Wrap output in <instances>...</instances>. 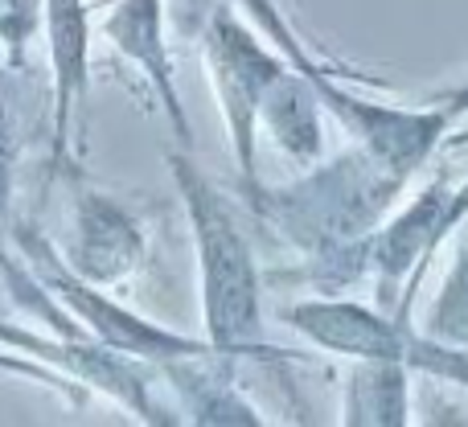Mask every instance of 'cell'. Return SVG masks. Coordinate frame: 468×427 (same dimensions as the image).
I'll return each instance as SVG.
<instances>
[{"instance_id": "cell-13", "label": "cell", "mask_w": 468, "mask_h": 427, "mask_svg": "<svg viewBox=\"0 0 468 427\" xmlns=\"http://www.w3.org/2000/svg\"><path fill=\"white\" fill-rule=\"evenodd\" d=\"M423 333L440 341H456V346H468V230L456 247V263L448 272L444 288H440L436 304H431L428 321H423Z\"/></svg>"}, {"instance_id": "cell-17", "label": "cell", "mask_w": 468, "mask_h": 427, "mask_svg": "<svg viewBox=\"0 0 468 427\" xmlns=\"http://www.w3.org/2000/svg\"><path fill=\"white\" fill-rule=\"evenodd\" d=\"M448 148H452V153H456V148H468V128L456 132V136H448Z\"/></svg>"}, {"instance_id": "cell-11", "label": "cell", "mask_w": 468, "mask_h": 427, "mask_svg": "<svg viewBox=\"0 0 468 427\" xmlns=\"http://www.w3.org/2000/svg\"><path fill=\"white\" fill-rule=\"evenodd\" d=\"M321 95L300 70H283L275 87L267 91L263 107H259V128L275 140L283 156L300 165H316L324 156V123H321Z\"/></svg>"}, {"instance_id": "cell-10", "label": "cell", "mask_w": 468, "mask_h": 427, "mask_svg": "<svg viewBox=\"0 0 468 427\" xmlns=\"http://www.w3.org/2000/svg\"><path fill=\"white\" fill-rule=\"evenodd\" d=\"M99 33L128 62H136L144 70V79L153 82L165 120H169L173 136H177V148L194 144V128H189L186 103H181L177 91V70H173V54L169 41H165V0H115V8L99 25Z\"/></svg>"}, {"instance_id": "cell-16", "label": "cell", "mask_w": 468, "mask_h": 427, "mask_svg": "<svg viewBox=\"0 0 468 427\" xmlns=\"http://www.w3.org/2000/svg\"><path fill=\"white\" fill-rule=\"evenodd\" d=\"M428 103L440 107L448 120H461V115H468V82H456V87H448V91H436Z\"/></svg>"}, {"instance_id": "cell-7", "label": "cell", "mask_w": 468, "mask_h": 427, "mask_svg": "<svg viewBox=\"0 0 468 427\" xmlns=\"http://www.w3.org/2000/svg\"><path fill=\"white\" fill-rule=\"evenodd\" d=\"M0 341L13 346L16 354H33L37 362H46L49 370L74 379L79 387L95 390V395H107L112 403H120L128 415H136L140 423L153 427H169L181 423V411L169 403H161L153 390V362H140V358L123 354V349L103 346L90 333H70V337H41V333H29L21 325H5L0 321Z\"/></svg>"}, {"instance_id": "cell-14", "label": "cell", "mask_w": 468, "mask_h": 427, "mask_svg": "<svg viewBox=\"0 0 468 427\" xmlns=\"http://www.w3.org/2000/svg\"><path fill=\"white\" fill-rule=\"evenodd\" d=\"M13 189H16V136H13V115L0 103V230L13 226Z\"/></svg>"}, {"instance_id": "cell-15", "label": "cell", "mask_w": 468, "mask_h": 427, "mask_svg": "<svg viewBox=\"0 0 468 427\" xmlns=\"http://www.w3.org/2000/svg\"><path fill=\"white\" fill-rule=\"evenodd\" d=\"M33 33V8L29 0H0V41L8 49H21L25 37Z\"/></svg>"}, {"instance_id": "cell-1", "label": "cell", "mask_w": 468, "mask_h": 427, "mask_svg": "<svg viewBox=\"0 0 468 427\" xmlns=\"http://www.w3.org/2000/svg\"><path fill=\"white\" fill-rule=\"evenodd\" d=\"M403 186L407 181L390 177L370 153L354 144L324 165L316 161L313 173L292 186H263L247 210L271 222V230L304 255L324 292H337L366 275L370 234L382 226Z\"/></svg>"}, {"instance_id": "cell-8", "label": "cell", "mask_w": 468, "mask_h": 427, "mask_svg": "<svg viewBox=\"0 0 468 427\" xmlns=\"http://www.w3.org/2000/svg\"><path fill=\"white\" fill-rule=\"evenodd\" d=\"M144 251V226L128 206L74 181V230L62 251L70 272H79L95 288H115L140 272Z\"/></svg>"}, {"instance_id": "cell-5", "label": "cell", "mask_w": 468, "mask_h": 427, "mask_svg": "<svg viewBox=\"0 0 468 427\" xmlns=\"http://www.w3.org/2000/svg\"><path fill=\"white\" fill-rule=\"evenodd\" d=\"M202 62L210 74L214 99H218L222 123H227L230 153L242 177V197L250 206L263 189L259 181V107H263L267 91L275 87V79L288 70V58L267 37H259L230 0H218L206 13Z\"/></svg>"}, {"instance_id": "cell-9", "label": "cell", "mask_w": 468, "mask_h": 427, "mask_svg": "<svg viewBox=\"0 0 468 427\" xmlns=\"http://www.w3.org/2000/svg\"><path fill=\"white\" fill-rule=\"evenodd\" d=\"M41 25L54 70V165L70 169L90 91V8L87 0H41Z\"/></svg>"}, {"instance_id": "cell-6", "label": "cell", "mask_w": 468, "mask_h": 427, "mask_svg": "<svg viewBox=\"0 0 468 427\" xmlns=\"http://www.w3.org/2000/svg\"><path fill=\"white\" fill-rule=\"evenodd\" d=\"M8 234L16 239V255L25 259V267H29V272L54 292L58 304H62L90 337L103 341V346L123 349V354L140 358V362H153V366H165V362H173V358H189V354H206V349H210V341L181 337V333H173V329H165V325L148 321V316L132 313V308L115 304V300L107 296V288H95V283H87L79 272H70L62 251L33 222H13Z\"/></svg>"}, {"instance_id": "cell-12", "label": "cell", "mask_w": 468, "mask_h": 427, "mask_svg": "<svg viewBox=\"0 0 468 427\" xmlns=\"http://www.w3.org/2000/svg\"><path fill=\"white\" fill-rule=\"evenodd\" d=\"M411 370L399 362L362 358L349 362L341 387V423L349 427H403L411 423Z\"/></svg>"}, {"instance_id": "cell-3", "label": "cell", "mask_w": 468, "mask_h": 427, "mask_svg": "<svg viewBox=\"0 0 468 427\" xmlns=\"http://www.w3.org/2000/svg\"><path fill=\"white\" fill-rule=\"evenodd\" d=\"M230 5L250 16V25L288 58L292 70H300L313 82L324 112H333V120L349 132V140H354L362 153H370L390 177L411 181L415 173L431 161V153H436L440 140L452 128V120H448L440 107H431V103L390 107V103H378V99L357 95L346 82V74L324 66L321 58L304 46V37L288 25V16H283V8L275 5V0H230Z\"/></svg>"}, {"instance_id": "cell-2", "label": "cell", "mask_w": 468, "mask_h": 427, "mask_svg": "<svg viewBox=\"0 0 468 427\" xmlns=\"http://www.w3.org/2000/svg\"><path fill=\"white\" fill-rule=\"evenodd\" d=\"M169 173L177 181L189 230L197 251V283H202V321L210 349L234 362H283L288 349L267 346L263 296H259V263L242 234L234 206L218 186L194 165L186 148L169 153Z\"/></svg>"}, {"instance_id": "cell-4", "label": "cell", "mask_w": 468, "mask_h": 427, "mask_svg": "<svg viewBox=\"0 0 468 427\" xmlns=\"http://www.w3.org/2000/svg\"><path fill=\"white\" fill-rule=\"evenodd\" d=\"M283 325L313 341L324 354H337L346 362H362V358H378V362H399L411 374H428V379L452 382L468 390V346L456 341H440L431 333L415 329L411 316H395L382 308H366L354 300H300L283 313Z\"/></svg>"}]
</instances>
